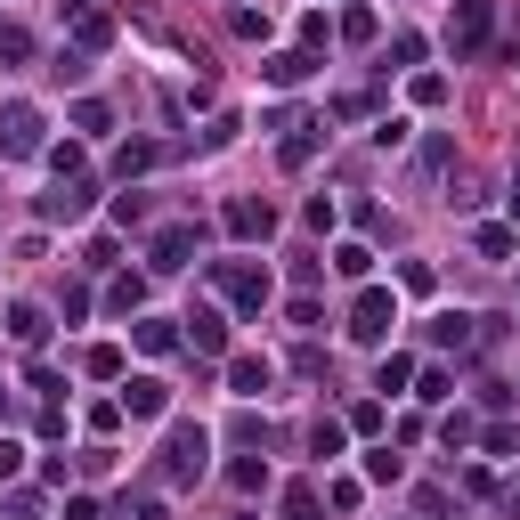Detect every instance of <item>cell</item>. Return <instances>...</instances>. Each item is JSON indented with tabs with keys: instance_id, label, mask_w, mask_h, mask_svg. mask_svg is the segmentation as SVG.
<instances>
[{
	"instance_id": "obj_1",
	"label": "cell",
	"mask_w": 520,
	"mask_h": 520,
	"mask_svg": "<svg viewBox=\"0 0 520 520\" xmlns=\"http://www.w3.org/2000/svg\"><path fill=\"white\" fill-rule=\"evenodd\" d=\"M204 455H212V431H204V423H171V439H163V480H171V488L204 480Z\"/></svg>"
},
{
	"instance_id": "obj_2",
	"label": "cell",
	"mask_w": 520,
	"mask_h": 520,
	"mask_svg": "<svg viewBox=\"0 0 520 520\" xmlns=\"http://www.w3.org/2000/svg\"><path fill=\"white\" fill-rule=\"evenodd\" d=\"M33 155H49L41 147V106L9 98V106H0V163H33Z\"/></svg>"
},
{
	"instance_id": "obj_3",
	"label": "cell",
	"mask_w": 520,
	"mask_h": 520,
	"mask_svg": "<svg viewBox=\"0 0 520 520\" xmlns=\"http://www.w3.org/2000/svg\"><path fill=\"white\" fill-rule=\"evenodd\" d=\"M212 285H220L244 317H260V309H269V269H260V260H212Z\"/></svg>"
},
{
	"instance_id": "obj_4",
	"label": "cell",
	"mask_w": 520,
	"mask_h": 520,
	"mask_svg": "<svg viewBox=\"0 0 520 520\" xmlns=\"http://www.w3.org/2000/svg\"><path fill=\"white\" fill-rule=\"evenodd\" d=\"M390 325H399V293L390 285H366L350 301V342H390Z\"/></svg>"
},
{
	"instance_id": "obj_5",
	"label": "cell",
	"mask_w": 520,
	"mask_h": 520,
	"mask_svg": "<svg viewBox=\"0 0 520 520\" xmlns=\"http://www.w3.org/2000/svg\"><path fill=\"white\" fill-rule=\"evenodd\" d=\"M496 33V0H455V17H447V49L455 57H480Z\"/></svg>"
},
{
	"instance_id": "obj_6",
	"label": "cell",
	"mask_w": 520,
	"mask_h": 520,
	"mask_svg": "<svg viewBox=\"0 0 520 520\" xmlns=\"http://www.w3.org/2000/svg\"><path fill=\"white\" fill-rule=\"evenodd\" d=\"M122 415H130V423H163V415H171V382H163V374H130V382H122Z\"/></svg>"
},
{
	"instance_id": "obj_7",
	"label": "cell",
	"mask_w": 520,
	"mask_h": 520,
	"mask_svg": "<svg viewBox=\"0 0 520 520\" xmlns=\"http://www.w3.org/2000/svg\"><path fill=\"white\" fill-rule=\"evenodd\" d=\"M228 236H260V244H269L277 236V204H269V195H236V204H228Z\"/></svg>"
},
{
	"instance_id": "obj_8",
	"label": "cell",
	"mask_w": 520,
	"mask_h": 520,
	"mask_svg": "<svg viewBox=\"0 0 520 520\" xmlns=\"http://www.w3.org/2000/svg\"><path fill=\"white\" fill-rule=\"evenodd\" d=\"M90 212V179H57L49 195H41V220H65V228H74Z\"/></svg>"
},
{
	"instance_id": "obj_9",
	"label": "cell",
	"mask_w": 520,
	"mask_h": 520,
	"mask_svg": "<svg viewBox=\"0 0 520 520\" xmlns=\"http://www.w3.org/2000/svg\"><path fill=\"white\" fill-rule=\"evenodd\" d=\"M187 350H204V358H220L228 350V317L204 301V309H187Z\"/></svg>"
},
{
	"instance_id": "obj_10",
	"label": "cell",
	"mask_w": 520,
	"mask_h": 520,
	"mask_svg": "<svg viewBox=\"0 0 520 520\" xmlns=\"http://www.w3.org/2000/svg\"><path fill=\"white\" fill-rule=\"evenodd\" d=\"M309 74H317L309 49H277L269 65H260V82H269V90H293V82H309Z\"/></svg>"
},
{
	"instance_id": "obj_11",
	"label": "cell",
	"mask_w": 520,
	"mask_h": 520,
	"mask_svg": "<svg viewBox=\"0 0 520 520\" xmlns=\"http://www.w3.org/2000/svg\"><path fill=\"white\" fill-rule=\"evenodd\" d=\"M187 252H195V228H155V244H147V260H155V269H187Z\"/></svg>"
},
{
	"instance_id": "obj_12",
	"label": "cell",
	"mask_w": 520,
	"mask_h": 520,
	"mask_svg": "<svg viewBox=\"0 0 520 520\" xmlns=\"http://www.w3.org/2000/svg\"><path fill=\"white\" fill-rule=\"evenodd\" d=\"M228 382H236V399H260V390H269V382H277V366L244 350V358H228Z\"/></svg>"
},
{
	"instance_id": "obj_13",
	"label": "cell",
	"mask_w": 520,
	"mask_h": 520,
	"mask_svg": "<svg viewBox=\"0 0 520 520\" xmlns=\"http://www.w3.org/2000/svg\"><path fill=\"white\" fill-rule=\"evenodd\" d=\"M285 130H293V139H285L277 155H285V171H301V163L317 155V139H325V122H285Z\"/></svg>"
},
{
	"instance_id": "obj_14",
	"label": "cell",
	"mask_w": 520,
	"mask_h": 520,
	"mask_svg": "<svg viewBox=\"0 0 520 520\" xmlns=\"http://www.w3.org/2000/svg\"><path fill=\"white\" fill-rule=\"evenodd\" d=\"M130 342H139L147 358H163V350H179V334H171V317H139V325H130Z\"/></svg>"
},
{
	"instance_id": "obj_15",
	"label": "cell",
	"mask_w": 520,
	"mask_h": 520,
	"mask_svg": "<svg viewBox=\"0 0 520 520\" xmlns=\"http://www.w3.org/2000/svg\"><path fill=\"white\" fill-rule=\"evenodd\" d=\"M9 334H17L25 350H41V342H49V317H41L33 301H17V309H9Z\"/></svg>"
},
{
	"instance_id": "obj_16",
	"label": "cell",
	"mask_w": 520,
	"mask_h": 520,
	"mask_svg": "<svg viewBox=\"0 0 520 520\" xmlns=\"http://www.w3.org/2000/svg\"><path fill=\"white\" fill-rule=\"evenodd\" d=\"M431 342H439V350H464V342H472V317H464V309L431 317Z\"/></svg>"
},
{
	"instance_id": "obj_17",
	"label": "cell",
	"mask_w": 520,
	"mask_h": 520,
	"mask_svg": "<svg viewBox=\"0 0 520 520\" xmlns=\"http://www.w3.org/2000/svg\"><path fill=\"white\" fill-rule=\"evenodd\" d=\"M342 439H350V423H334V415H317V431H309V447L325 455V464H334V455H342Z\"/></svg>"
},
{
	"instance_id": "obj_18",
	"label": "cell",
	"mask_w": 520,
	"mask_h": 520,
	"mask_svg": "<svg viewBox=\"0 0 520 520\" xmlns=\"http://www.w3.org/2000/svg\"><path fill=\"white\" fill-rule=\"evenodd\" d=\"M407 374H415V358H407V350H390V358L374 366V390H407Z\"/></svg>"
},
{
	"instance_id": "obj_19",
	"label": "cell",
	"mask_w": 520,
	"mask_h": 520,
	"mask_svg": "<svg viewBox=\"0 0 520 520\" xmlns=\"http://www.w3.org/2000/svg\"><path fill=\"white\" fill-rule=\"evenodd\" d=\"M41 163H49V171H57V179H82V139H65V147H49V155H41Z\"/></svg>"
},
{
	"instance_id": "obj_20",
	"label": "cell",
	"mask_w": 520,
	"mask_h": 520,
	"mask_svg": "<svg viewBox=\"0 0 520 520\" xmlns=\"http://www.w3.org/2000/svg\"><path fill=\"white\" fill-rule=\"evenodd\" d=\"M366 269H374L366 244H334V277H366Z\"/></svg>"
},
{
	"instance_id": "obj_21",
	"label": "cell",
	"mask_w": 520,
	"mask_h": 520,
	"mask_svg": "<svg viewBox=\"0 0 520 520\" xmlns=\"http://www.w3.org/2000/svg\"><path fill=\"white\" fill-rule=\"evenodd\" d=\"M114 171H122V179H130V171H155V139H130V147L114 155Z\"/></svg>"
},
{
	"instance_id": "obj_22",
	"label": "cell",
	"mask_w": 520,
	"mask_h": 520,
	"mask_svg": "<svg viewBox=\"0 0 520 520\" xmlns=\"http://www.w3.org/2000/svg\"><path fill=\"white\" fill-rule=\"evenodd\" d=\"M285 520H317V488H309V480L285 488Z\"/></svg>"
},
{
	"instance_id": "obj_23",
	"label": "cell",
	"mask_w": 520,
	"mask_h": 520,
	"mask_svg": "<svg viewBox=\"0 0 520 520\" xmlns=\"http://www.w3.org/2000/svg\"><path fill=\"white\" fill-rule=\"evenodd\" d=\"M139 301H147V277H122V285L106 293V309H122V317H130V309H139Z\"/></svg>"
},
{
	"instance_id": "obj_24",
	"label": "cell",
	"mask_w": 520,
	"mask_h": 520,
	"mask_svg": "<svg viewBox=\"0 0 520 520\" xmlns=\"http://www.w3.org/2000/svg\"><path fill=\"white\" fill-rule=\"evenodd\" d=\"M0 57L25 65V57H33V33H25V25H0Z\"/></svg>"
},
{
	"instance_id": "obj_25",
	"label": "cell",
	"mask_w": 520,
	"mask_h": 520,
	"mask_svg": "<svg viewBox=\"0 0 520 520\" xmlns=\"http://www.w3.org/2000/svg\"><path fill=\"white\" fill-rule=\"evenodd\" d=\"M74 33H82V49H106V41H114V17H98V9H90Z\"/></svg>"
},
{
	"instance_id": "obj_26",
	"label": "cell",
	"mask_w": 520,
	"mask_h": 520,
	"mask_svg": "<svg viewBox=\"0 0 520 520\" xmlns=\"http://www.w3.org/2000/svg\"><path fill=\"white\" fill-rule=\"evenodd\" d=\"M472 244H480V252H488V260H504V252H512V244H520V236H512V228H472Z\"/></svg>"
},
{
	"instance_id": "obj_27",
	"label": "cell",
	"mask_w": 520,
	"mask_h": 520,
	"mask_svg": "<svg viewBox=\"0 0 520 520\" xmlns=\"http://www.w3.org/2000/svg\"><path fill=\"white\" fill-rule=\"evenodd\" d=\"M82 366H90V374H98V382H114V374H122V350H114V342H98V350H90V358H82Z\"/></svg>"
},
{
	"instance_id": "obj_28",
	"label": "cell",
	"mask_w": 520,
	"mask_h": 520,
	"mask_svg": "<svg viewBox=\"0 0 520 520\" xmlns=\"http://www.w3.org/2000/svg\"><path fill=\"white\" fill-rule=\"evenodd\" d=\"M407 98H415V106H447V82H439V74H415V90H407Z\"/></svg>"
},
{
	"instance_id": "obj_29",
	"label": "cell",
	"mask_w": 520,
	"mask_h": 520,
	"mask_svg": "<svg viewBox=\"0 0 520 520\" xmlns=\"http://www.w3.org/2000/svg\"><path fill=\"white\" fill-rule=\"evenodd\" d=\"M399 472H407V464H399L390 447H374V455H366V480H399Z\"/></svg>"
},
{
	"instance_id": "obj_30",
	"label": "cell",
	"mask_w": 520,
	"mask_h": 520,
	"mask_svg": "<svg viewBox=\"0 0 520 520\" xmlns=\"http://www.w3.org/2000/svg\"><path fill=\"white\" fill-rule=\"evenodd\" d=\"M342 41H374V9H350L342 17Z\"/></svg>"
},
{
	"instance_id": "obj_31",
	"label": "cell",
	"mask_w": 520,
	"mask_h": 520,
	"mask_svg": "<svg viewBox=\"0 0 520 520\" xmlns=\"http://www.w3.org/2000/svg\"><path fill=\"white\" fill-rule=\"evenodd\" d=\"M17 464H25V447H17V439H0V480H17Z\"/></svg>"
}]
</instances>
